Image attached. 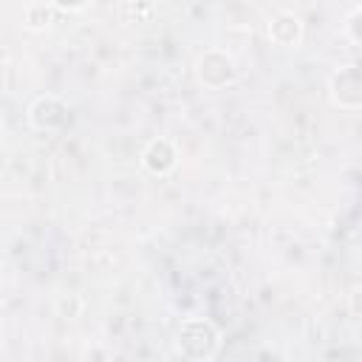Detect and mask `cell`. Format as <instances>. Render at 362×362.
<instances>
[{"mask_svg":"<svg viewBox=\"0 0 362 362\" xmlns=\"http://www.w3.org/2000/svg\"><path fill=\"white\" fill-rule=\"evenodd\" d=\"M175 351L187 362H209L221 351V331L206 317H187L175 331Z\"/></svg>","mask_w":362,"mask_h":362,"instance_id":"6da1fadb","label":"cell"},{"mask_svg":"<svg viewBox=\"0 0 362 362\" xmlns=\"http://www.w3.org/2000/svg\"><path fill=\"white\" fill-rule=\"evenodd\" d=\"M195 79L206 90H223L238 79V59L226 48H204L195 57Z\"/></svg>","mask_w":362,"mask_h":362,"instance_id":"7a4b0ae2","label":"cell"},{"mask_svg":"<svg viewBox=\"0 0 362 362\" xmlns=\"http://www.w3.org/2000/svg\"><path fill=\"white\" fill-rule=\"evenodd\" d=\"M328 96L339 110H362V65L359 62H348L339 65L331 76H328Z\"/></svg>","mask_w":362,"mask_h":362,"instance_id":"3957f363","label":"cell"},{"mask_svg":"<svg viewBox=\"0 0 362 362\" xmlns=\"http://www.w3.org/2000/svg\"><path fill=\"white\" fill-rule=\"evenodd\" d=\"M25 119L34 130H42V133H57L68 124L71 119V110H68V102H62L57 93H42L37 96L28 110H25Z\"/></svg>","mask_w":362,"mask_h":362,"instance_id":"277c9868","label":"cell"},{"mask_svg":"<svg viewBox=\"0 0 362 362\" xmlns=\"http://www.w3.org/2000/svg\"><path fill=\"white\" fill-rule=\"evenodd\" d=\"M266 34L277 48H297L303 42L305 34V23L300 14H294L291 8H280L269 17L266 23Z\"/></svg>","mask_w":362,"mask_h":362,"instance_id":"5b68a950","label":"cell"},{"mask_svg":"<svg viewBox=\"0 0 362 362\" xmlns=\"http://www.w3.org/2000/svg\"><path fill=\"white\" fill-rule=\"evenodd\" d=\"M178 147L173 139L167 136H158V139H150L141 150V167L150 173V175H170L175 167H178Z\"/></svg>","mask_w":362,"mask_h":362,"instance_id":"8992f818","label":"cell"},{"mask_svg":"<svg viewBox=\"0 0 362 362\" xmlns=\"http://www.w3.org/2000/svg\"><path fill=\"white\" fill-rule=\"evenodd\" d=\"M57 6L54 3H25L23 6V28L28 31H42L54 23Z\"/></svg>","mask_w":362,"mask_h":362,"instance_id":"52a82bcc","label":"cell"},{"mask_svg":"<svg viewBox=\"0 0 362 362\" xmlns=\"http://www.w3.org/2000/svg\"><path fill=\"white\" fill-rule=\"evenodd\" d=\"M342 31H345V37H348L351 42L362 45V6H354V8L345 14V20H342Z\"/></svg>","mask_w":362,"mask_h":362,"instance_id":"ba28073f","label":"cell"},{"mask_svg":"<svg viewBox=\"0 0 362 362\" xmlns=\"http://www.w3.org/2000/svg\"><path fill=\"white\" fill-rule=\"evenodd\" d=\"M122 11H124V14H133V17H136V20H141V23H147L158 8H156L153 3H136V6H133V3H124V6H122Z\"/></svg>","mask_w":362,"mask_h":362,"instance_id":"9c48e42d","label":"cell"},{"mask_svg":"<svg viewBox=\"0 0 362 362\" xmlns=\"http://www.w3.org/2000/svg\"><path fill=\"white\" fill-rule=\"evenodd\" d=\"M57 305H59V311L65 314V317H79V311H82V300L76 297V294H62L59 300H57Z\"/></svg>","mask_w":362,"mask_h":362,"instance_id":"30bf717a","label":"cell"},{"mask_svg":"<svg viewBox=\"0 0 362 362\" xmlns=\"http://www.w3.org/2000/svg\"><path fill=\"white\" fill-rule=\"evenodd\" d=\"M348 308L356 320H362V286H356L351 294H348Z\"/></svg>","mask_w":362,"mask_h":362,"instance_id":"8fae6325","label":"cell"}]
</instances>
